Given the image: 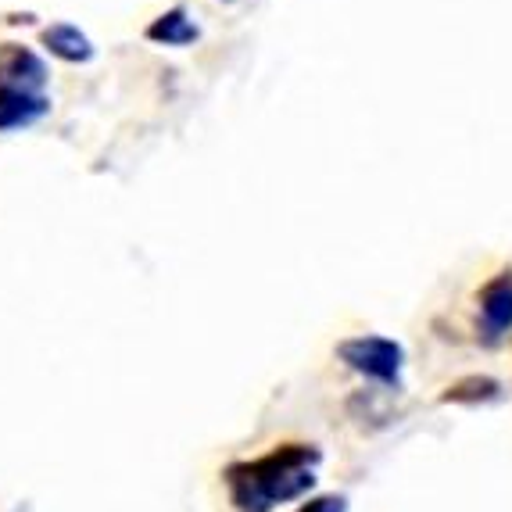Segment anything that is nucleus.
Masks as SVG:
<instances>
[{"label": "nucleus", "mask_w": 512, "mask_h": 512, "mask_svg": "<svg viewBox=\"0 0 512 512\" xmlns=\"http://www.w3.org/2000/svg\"><path fill=\"white\" fill-rule=\"evenodd\" d=\"M319 462L323 452L316 444L287 441L255 459L230 462L222 470V484L237 512H276L316 487Z\"/></svg>", "instance_id": "1"}, {"label": "nucleus", "mask_w": 512, "mask_h": 512, "mask_svg": "<svg viewBox=\"0 0 512 512\" xmlns=\"http://www.w3.org/2000/svg\"><path fill=\"white\" fill-rule=\"evenodd\" d=\"M337 359L351 369V373L366 376L373 384L398 387L405 369V348L391 337H376V333H362V337H348L337 344Z\"/></svg>", "instance_id": "2"}, {"label": "nucleus", "mask_w": 512, "mask_h": 512, "mask_svg": "<svg viewBox=\"0 0 512 512\" xmlns=\"http://www.w3.org/2000/svg\"><path fill=\"white\" fill-rule=\"evenodd\" d=\"M480 341L487 348H498L505 333L512 330V269L498 273L495 280L484 283L480 291Z\"/></svg>", "instance_id": "3"}, {"label": "nucleus", "mask_w": 512, "mask_h": 512, "mask_svg": "<svg viewBox=\"0 0 512 512\" xmlns=\"http://www.w3.org/2000/svg\"><path fill=\"white\" fill-rule=\"evenodd\" d=\"M0 86L8 90H26V94H43L47 86V65L40 54H33L22 43H4L0 47Z\"/></svg>", "instance_id": "4"}, {"label": "nucleus", "mask_w": 512, "mask_h": 512, "mask_svg": "<svg viewBox=\"0 0 512 512\" xmlns=\"http://www.w3.org/2000/svg\"><path fill=\"white\" fill-rule=\"evenodd\" d=\"M47 111H51L47 94H26V90H8V86H0V133L36 126Z\"/></svg>", "instance_id": "5"}, {"label": "nucleus", "mask_w": 512, "mask_h": 512, "mask_svg": "<svg viewBox=\"0 0 512 512\" xmlns=\"http://www.w3.org/2000/svg\"><path fill=\"white\" fill-rule=\"evenodd\" d=\"M43 47H47V51H51L54 58L72 61V65L94 58V43H90V36H86L83 29L69 26V22L43 29Z\"/></svg>", "instance_id": "6"}, {"label": "nucleus", "mask_w": 512, "mask_h": 512, "mask_svg": "<svg viewBox=\"0 0 512 512\" xmlns=\"http://www.w3.org/2000/svg\"><path fill=\"white\" fill-rule=\"evenodd\" d=\"M197 36H201V29L190 22V15L183 8L165 11V15H158L151 26H147V40L162 43V47H187Z\"/></svg>", "instance_id": "7"}, {"label": "nucleus", "mask_w": 512, "mask_h": 512, "mask_svg": "<svg viewBox=\"0 0 512 512\" xmlns=\"http://www.w3.org/2000/svg\"><path fill=\"white\" fill-rule=\"evenodd\" d=\"M498 394H502V384L491 380V376H466V380H459V384H452L441 394V402L480 405V402H495Z\"/></svg>", "instance_id": "8"}, {"label": "nucleus", "mask_w": 512, "mask_h": 512, "mask_svg": "<svg viewBox=\"0 0 512 512\" xmlns=\"http://www.w3.org/2000/svg\"><path fill=\"white\" fill-rule=\"evenodd\" d=\"M294 512H348V498L344 495H319V498H308V502L298 505Z\"/></svg>", "instance_id": "9"}]
</instances>
